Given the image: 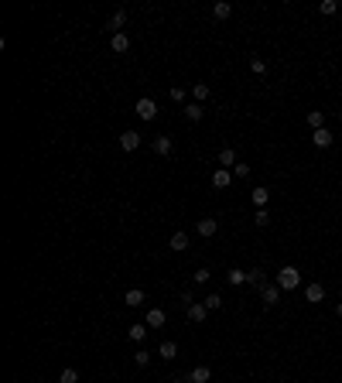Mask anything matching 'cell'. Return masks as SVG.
<instances>
[{
	"instance_id": "obj_1",
	"label": "cell",
	"mask_w": 342,
	"mask_h": 383,
	"mask_svg": "<svg viewBox=\"0 0 342 383\" xmlns=\"http://www.w3.org/2000/svg\"><path fill=\"white\" fill-rule=\"evenodd\" d=\"M274 284H277L281 291H295L298 284H301V271L287 264V267H281V271H277V277H274Z\"/></svg>"
},
{
	"instance_id": "obj_2",
	"label": "cell",
	"mask_w": 342,
	"mask_h": 383,
	"mask_svg": "<svg viewBox=\"0 0 342 383\" xmlns=\"http://www.w3.org/2000/svg\"><path fill=\"white\" fill-rule=\"evenodd\" d=\"M134 113L140 116V120H154V116H158V103L148 100V96H140V100H137V106H134Z\"/></svg>"
},
{
	"instance_id": "obj_3",
	"label": "cell",
	"mask_w": 342,
	"mask_h": 383,
	"mask_svg": "<svg viewBox=\"0 0 342 383\" xmlns=\"http://www.w3.org/2000/svg\"><path fill=\"white\" fill-rule=\"evenodd\" d=\"M216 164H219V168H226V171H233V168L239 164V161H236V151H233V147H223V151L216 154Z\"/></svg>"
},
{
	"instance_id": "obj_4",
	"label": "cell",
	"mask_w": 342,
	"mask_h": 383,
	"mask_svg": "<svg viewBox=\"0 0 342 383\" xmlns=\"http://www.w3.org/2000/svg\"><path fill=\"white\" fill-rule=\"evenodd\" d=\"M120 147H124L127 154L137 151V147H140V134H137V130H124V134H120Z\"/></svg>"
},
{
	"instance_id": "obj_5",
	"label": "cell",
	"mask_w": 342,
	"mask_h": 383,
	"mask_svg": "<svg viewBox=\"0 0 342 383\" xmlns=\"http://www.w3.org/2000/svg\"><path fill=\"white\" fill-rule=\"evenodd\" d=\"M260 298H263V304H267V308H274V304H277V298H281V288H277V284H263V288H260Z\"/></svg>"
},
{
	"instance_id": "obj_6",
	"label": "cell",
	"mask_w": 342,
	"mask_h": 383,
	"mask_svg": "<svg viewBox=\"0 0 342 383\" xmlns=\"http://www.w3.org/2000/svg\"><path fill=\"white\" fill-rule=\"evenodd\" d=\"M205 315H209V308H205V301H192L188 304V322H205Z\"/></svg>"
},
{
	"instance_id": "obj_7",
	"label": "cell",
	"mask_w": 342,
	"mask_h": 383,
	"mask_svg": "<svg viewBox=\"0 0 342 383\" xmlns=\"http://www.w3.org/2000/svg\"><path fill=\"white\" fill-rule=\"evenodd\" d=\"M144 322H148V328H161L164 322H168V315H164V308H151Z\"/></svg>"
},
{
	"instance_id": "obj_8",
	"label": "cell",
	"mask_w": 342,
	"mask_h": 383,
	"mask_svg": "<svg viewBox=\"0 0 342 383\" xmlns=\"http://www.w3.org/2000/svg\"><path fill=\"white\" fill-rule=\"evenodd\" d=\"M229 181H233V171H226V168L212 171V185H216V188H229Z\"/></svg>"
},
{
	"instance_id": "obj_9",
	"label": "cell",
	"mask_w": 342,
	"mask_h": 383,
	"mask_svg": "<svg viewBox=\"0 0 342 383\" xmlns=\"http://www.w3.org/2000/svg\"><path fill=\"white\" fill-rule=\"evenodd\" d=\"M311 144L319 147V151H325V147H332V134L322 127V130H315V134H311Z\"/></svg>"
},
{
	"instance_id": "obj_10",
	"label": "cell",
	"mask_w": 342,
	"mask_h": 383,
	"mask_svg": "<svg viewBox=\"0 0 342 383\" xmlns=\"http://www.w3.org/2000/svg\"><path fill=\"white\" fill-rule=\"evenodd\" d=\"M195 229H199V236H216V229H219V223L216 219H199V226H195Z\"/></svg>"
},
{
	"instance_id": "obj_11",
	"label": "cell",
	"mask_w": 342,
	"mask_h": 383,
	"mask_svg": "<svg viewBox=\"0 0 342 383\" xmlns=\"http://www.w3.org/2000/svg\"><path fill=\"white\" fill-rule=\"evenodd\" d=\"M106 28H110L113 34H120V31L127 28V11H113V17H110V24H106Z\"/></svg>"
},
{
	"instance_id": "obj_12",
	"label": "cell",
	"mask_w": 342,
	"mask_h": 383,
	"mask_svg": "<svg viewBox=\"0 0 342 383\" xmlns=\"http://www.w3.org/2000/svg\"><path fill=\"white\" fill-rule=\"evenodd\" d=\"M110 48H113V52H130V34H113V38H110Z\"/></svg>"
},
{
	"instance_id": "obj_13",
	"label": "cell",
	"mask_w": 342,
	"mask_h": 383,
	"mask_svg": "<svg viewBox=\"0 0 342 383\" xmlns=\"http://www.w3.org/2000/svg\"><path fill=\"white\" fill-rule=\"evenodd\" d=\"M168 247L175 250V253H185V250H188V233H182V229H178V233L171 236V243H168Z\"/></svg>"
},
{
	"instance_id": "obj_14",
	"label": "cell",
	"mask_w": 342,
	"mask_h": 383,
	"mask_svg": "<svg viewBox=\"0 0 342 383\" xmlns=\"http://www.w3.org/2000/svg\"><path fill=\"white\" fill-rule=\"evenodd\" d=\"M188 380L192 383H209L212 380V370H209V366H195V370L188 373Z\"/></svg>"
},
{
	"instance_id": "obj_15",
	"label": "cell",
	"mask_w": 342,
	"mask_h": 383,
	"mask_svg": "<svg viewBox=\"0 0 342 383\" xmlns=\"http://www.w3.org/2000/svg\"><path fill=\"white\" fill-rule=\"evenodd\" d=\"M158 356H161V360H175V356H178V342H171V339H168V342H161Z\"/></svg>"
},
{
	"instance_id": "obj_16",
	"label": "cell",
	"mask_w": 342,
	"mask_h": 383,
	"mask_svg": "<svg viewBox=\"0 0 342 383\" xmlns=\"http://www.w3.org/2000/svg\"><path fill=\"white\" fill-rule=\"evenodd\" d=\"M185 116H188V120H192V124H199V120H202V116H205L202 103H188V106H185Z\"/></svg>"
},
{
	"instance_id": "obj_17",
	"label": "cell",
	"mask_w": 342,
	"mask_h": 383,
	"mask_svg": "<svg viewBox=\"0 0 342 383\" xmlns=\"http://www.w3.org/2000/svg\"><path fill=\"white\" fill-rule=\"evenodd\" d=\"M229 14H233V7H229L226 0H219V4H212V17H216V21H226Z\"/></svg>"
},
{
	"instance_id": "obj_18",
	"label": "cell",
	"mask_w": 342,
	"mask_h": 383,
	"mask_svg": "<svg viewBox=\"0 0 342 383\" xmlns=\"http://www.w3.org/2000/svg\"><path fill=\"white\" fill-rule=\"evenodd\" d=\"M154 154L168 158V154H171V137H154Z\"/></svg>"
},
{
	"instance_id": "obj_19",
	"label": "cell",
	"mask_w": 342,
	"mask_h": 383,
	"mask_svg": "<svg viewBox=\"0 0 342 383\" xmlns=\"http://www.w3.org/2000/svg\"><path fill=\"white\" fill-rule=\"evenodd\" d=\"M305 298H308L311 304L322 301V298H325V288H322V284H308V288H305Z\"/></svg>"
},
{
	"instance_id": "obj_20",
	"label": "cell",
	"mask_w": 342,
	"mask_h": 383,
	"mask_svg": "<svg viewBox=\"0 0 342 383\" xmlns=\"http://www.w3.org/2000/svg\"><path fill=\"white\" fill-rule=\"evenodd\" d=\"M250 199H253V205H257V209H267V199H271V192H267V188L260 185V188H253V195H250Z\"/></svg>"
},
{
	"instance_id": "obj_21",
	"label": "cell",
	"mask_w": 342,
	"mask_h": 383,
	"mask_svg": "<svg viewBox=\"0 0 342 383\" xmlns=\"http://www.w3.org/2000/svg\"><path fill=\"white\" fill-rule=\"evenodd\" d=\"M127 304H130V308H140V304H144V291H140V288H130V291H127V298H124Z\"/></svg>"
},
{
	"instance_id": "obj_22",
	"label": "cell",
	"mask_w": 342,
	"mask_h": 383,
	"mask_svg": "<svg viewBox=\"0 0 342 383\" xmlns=\"http://www.w3.org/2000/svg\"><path fill=\"white\" fill-rule=\"evenodd\" d=\"M247 284H253V288H263V284H267V277H263V271H260V267L247 271Z\"/></svg>"
},
{
	"instance_id": "obj_23",
	"label": "cell",
	"mask_w": 342,
	"mask_h": 383,
	"mask_svg": "<svg viewBox=\"0 0 342 383\" xmlns=\"http://www.w3.org/2000/svg\"><path fill=\"white\" fill-rule=\"evenodd\" d=\"M308 127L322 130V127H325V110H311V113H308Z\"/></svg>"
},
{
	"instance_id": "obj_24",
	"label": "cell",
	"mask_w": 342,
	"mask_h": 383,
	"mask_svg": "<svg viewBox=\"0 0 342 383\" xmlns=\"http://www.w3.org/2000/svg\"><path fill=\"white\" fill-rule=\"evenodd\" d=\"M192 96H195V103H202V100H209V96H212V89H209L205 82H195V86H192Z\"/></svg>"
},
{
	"instance_id": "obj_25",
	"label": "cell",
	"mask_w": 342,
	"mask_h": 383,
	"mask_svg": "<svg viewBox=\"0 0 342 383\" xmlns=\"http://www.w3.org/2000/svg\"><path fill=\"white\" fill-rule=\"evenodd\" d=\"M130 339H134V342H144V339H148V322H140V325H130Z\"/></svg>"
},
{
	"instance_id": "obj_26",
	"label": "cell",
	"mask_w": 342,
	"mask_h": 383,
	"mask_svg": "<svg viewBox=\"0 0 342 383\" xmlns=\"http://www.w3.org/2000/svg\"><path fill=\"white\" fill-rule=\"evenodd\" d=\"M226 281L233 284V288H239V284H247V271H239V267H236V271L226 274Z\"/></svg>"
},
{
	"instance_id": "obj_27",
	"label": "cell",
	"mask_w": 342,
	"mask_h": 383,
	"mask_svg": "<svg viewBox=\"0 0 342 383\" xmlns=\"http://www.w3.org/2000/svg\"><path fill=\"white\" fill-rule=\"evenodd\" d=\"M322 17H335V14H339V4H335V0H322Z\"/></svg>"
},
{
	"instance_id": "obj_28",
	"label": "cell",
	"mask_w": 342,
	"mask_h": 383,
	"mask_svg": "<svg viewBox=\"0 0 342 383\" xmlns=\"http://www.w3.org/2000/svg\"><path fill=\"white\" fill-rule=\"evenodd\" d=\"M205 308H209V312H219V308H223V294H209V298H205Z\"/></svg>"
},
{
	"instance_id": "obj_29",
	"label": "cell",
	"mask_w": 342,
	"mask_h": 383,
	"mask_svg": "<svg viewBox=\"0 0 342 383\" xmlns=\"http://www.w3.org/2000/svg\"><path fill=\"white\" fill-rule=\"evenodd\" d=\"M58 383H79V370H62V376H58Z\"/></svg>"
},
{
	"instance_id": "obj_30",
	"label": "cell",
	"mask_w": 342,
	"mask_h": 383,
	"mask_svg": "<svg viewBox=\"0 0 342 383\" xmlns=\"http://www.w3.org/2000/svg\"><path fill=\"white\" fill-rule=\"evenodd\" d=\"M151 356H154V352H148V349H137V352H134V363H137V366H148V363H151Z\"/></svg>"
},
{
	"instance_id": "obj_31",
	"label": "cell",
	"mask_w": 342,
	"mask_h": 383,
	"mask_svg": "<svg viewBox=\"0 0 342 383\" xmlns=\"http://www.w3.org/2000/svg\"><path fill=\"white\" fill-rule=\"evenodd\" d=\"M209 274H212L209 267H199V271L192 274V281H195V284H205V281H209Z\"/></svg>"
},
{
	"instance_id": "obj_32",
	"label": "cell",
	"mask_w": 342,
	"mask_h": 383,
	"mask_svg": "<svg viewBox=\"0 0 342 383\" xmlns=\"http://www.w3.org/2000/svg\"><path fill=\"white\" fill-rule=\"evenodd\" d=\"M253 223H257V226H267V223H271V216H267V209H257V216H253Z\"/></svg>"
},
{
	"instance_id": "obj_33",
	"label": "cell",
	"mask_w": 342,
	"mask_h": 383,
	"mask_svg": "<svg viewBox=\"0 0 342 383\" xmlns=\"http://www.w3.org/2000/svg\"><path fill=\"white\" fill-rule=\"evenodd\" d=\"M250 68L257 72V76H263V72H267V62H263V58H253V62H250Z\"/></svg>"
},
{
	"instance_id": "obj_34",
	"label": "cell",
	"mask_w": 342,
	"mask_h": 383,
	"mask_svg": "<svg viewBox=\"0 0 342 383\" xmlns=\"http://www.w3.org/2000/svg\"><path fill=\"white\" fill-rule=\"evenodd\" d=\"M233 175H236V178H247V175H250V164H236Z\"/></svg>"
},
{
	"instance_id": "obj_35",
	"label": "cell",
	"mask_w": 342,
	"mask_h": 383,
	"mask_svg": "<svg viewBox=\"0 0 342 383\" xmlns=\"http://www.w3.org/2000/svg\"><path fill=\"white\" fill-rule=\"evenodd\" d=\"M168 96H171V100H175V103H182V100H185V89H178V86H175V89H171Z\"/></svg>"
},
{
	"instance_id": "obj_36",
	"label": "cell",
	"mask_w": 342,
	"mask_h": 383,
	"mask_svg": "<svg viewBox=\"0 0 342 383\" xmlns=\"http://www.w3.org/2000/svg\"><path fill=\"white\" fill-rule=\"evenodd\" d=\"M335 315H339V318H342V301H339V304H335Z\"/></svg>"
},
{
	"instance_id": "obj_37",
	"label": "cell",
	"mask_w": 342,
	"mask_h": 383,
	"mask_svg": "<svg viewBox=\"0 0 342 383\" xmlns=\"http://www.w3.org/2000/svg\"><path fill=\"white\" fill-rule=\"evenodd\" d=\"M171 383H192V380H188V376H185V380H171Z\"/></svg>"
},
{
	"instance_id": "obj_38",
	"label": "cell",
	"mask_w": 342,
	"mask_h": 383,
	"mask_svg": "<svg viewBox=\"0 0 342 383\" xmlns=\"http://www.w3.org/2000/svg\"><path fill=\"white\" fill-rule=\"evenodd\" d=\"M339 124H342V113H339Z\"/></svg>"
}]
</instances>
